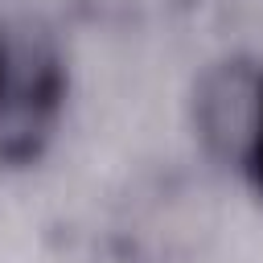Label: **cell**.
<instances>
[{"label":"cell","mask_w":263,"mask_h":263,"mask_svg":"<svg viewBox=\"0 0 263 263\" xmlns=\"http://www.w3.org/2000/svg\"><path fill=\"white\" fill-rule=\"evenodd\" d=\"M66 62L45 29L0 21V164H33L66 107Z\"/></svg>","instance_id":"6da1fadb"},{"label":"cell","mask_w":263,"mask_h":263,"mask_svg":"<svg viewBox=\"0 0 263 263\" xmlns=\"http://www.w3.org/2000/svg\"><path fill=\"white\" fill-rule=\"evenodd\" d=\"M259 95H263V66L255 62L230 58L201 74L193 90V127L218 164L230 168L242 164L259 115Z\"/></svg>","instance_id":"7a4b0ae2"},{"label":"cell","mask_w":263,"mask_h":263,"mask_svg":"<svg viewBox=\"0 0 263 263\" xmlns=\"http://www.w3.org/2000/svg\"><path fill=\"white\" fill-rule=\"evenodd\" d=\"M238 173H247V181L263 193V95H259V115H255V132H251V144L242 152V164Z\"/></svg>","instance_id":"3957f363"}]
</instances>
